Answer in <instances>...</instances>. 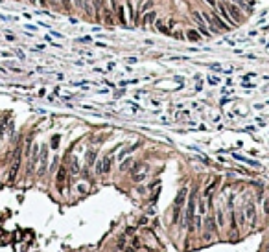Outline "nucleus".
<instances>
[{
    "instance_id": "obj_30",
    "label": "nucleus",
    "mask_w": 269,
    "mask_h": 252,
    "mask_svg": "<svg viewBox=\"0 0 269 252\" xmlns=\"http://www.w3.org/2000/svg\"><path fill=\"white\" fill-rule=\"evenodd\" d=\"M79 191H81V193H85V191H87V186L81 184V186H79Z\"/></svg>"
},
{
    "instance_id": "obj_22",
    "label": "nucleus",
    "mask_w": 269,
    "mask_h": 252,
    "mask_svg": "<svg viewBox=\"0 0 269 252\" xmlns=\"http://www.w3.org/2000/svg\"><path fill=\"white\" fill-rule=\"evenodd\" d=\"M96 173H98V175H103V162H102V160L96 164Z\"/></svg>"
},
{
    "instance_id": "obj_25",
    "label": "nucleus",
    "mask_w": 269,
    "mask_h": 252,
    "mask_svg": "<svg viewBox=\"0 0 269 252\" xmlns=\"http://www.w3.org/2000/svg\"><path fill=\"white\" fill-rule=\"evenodd\" d=\"M127 11H129V17L134 18V11H133V6H131V2H127Z\"/></svg>"
},
{
    "instance_id": "obj_18",
    "label": "nucleus",
    "mask_w": 269,
    "mask_h": 252,
    "mask_svg": "<svg viewBox=\"0 0 269 252\" xmlns=\"http://www.w3.org/2000/svg\"><path fill=\"white\" fill-rule=\"evenodd\" d=\"M94 162H96V151L92 149V151H89V153H87V164L89 166H94Z\"/></svg>"
},
{
    "instance_id": "obj_12",
    "label": "nucleus",
    "mask_w": 269,
    "mask_h": 252,
    "mask_svg": "<svg viewBox=\"0 0 269 252\" xmlns=\"http://www.w3.org/2000/svg\"><path fill=\"white\" fill-rule=\"evenodd\" d=\"M186 37H188V41H192V42H199V41H201V33H199L197 29H188Z\"/></svg>"
},
{
    "instance_id": "obj_3",
    "label": "nucleus",
    "mask_w": 269,
    "mask_h": 252,
    "mask_svg": "<svg viewBox=\"0 0 269 252\" xmlns=\"http://www.w3.org/2000/svg\"><path fill=\"white\" fill-rule=\"evenodd\" d=\"M148 177V166L146 164H134L133 166V180L134 182H142Z\"/></svg>"
},
{
    "instance_id": "obj_17",
    "label": "nucleus",
    "mask_w": 269,
    "mask_h": 252,
    "mask_svg": "<svg viewBox=\"0 0 269 252\" xmlns=\"http://www.w3.org/2000/svg\"><path fill=\"white\" fill-rule=\"evenodd\" d=\"M234 158H238V160H242V162H247V164H251V166H255V168H260V164L255 162V160H249L245 157H242V155H234Z\"/></svg>"
},
{
    "instance_id": "obj_27",
    "label": "nucleus",
    "mask_w": 269,
    "mask_h": 252,
    "mask_svg": "<svg viewBox=\"0 0 269 252\" xmlns=\"http://www.w3.org/2000/svg\"><path fill=\"white\" fill-rule=\"evenodd\" d=\"M264 210H266V214L269 215V199L266 201V203H264Z\"/></svg>"
},
{
    "instance_id": "obj_15",
    "label": "nucleus",
    "mask_w": 269,
    "mask_h": 252,
    "mask_svg": "<svg viewBox=\"0 0 269 252\" xmlns=\"http://www.w3.org/2000/svg\"><path fill=\"white\" fill-rule=\"evenodd\" d=\"M131 164H133V158H124L120 162V171H127L131 168Z\"/></svg>"
},
{
    "instance_id": "obj_5",
    "label": "nucleus",
    "mask_w": 269,
    "mask_h": 252,
    "mask_svg": "<svg viewBox=\"0 0 269 252\" xmlns=\"http://www.w3.org/2000/svg\"><path fill=\"white\" fill-rule=\"evenodd\" d=\"M227 11H229V15H231V18L234 22H240V9H238V6L236 4H227Z\"/></svg>"
},
{
    "instance_id": "obj_19",
    "label": "nucleus",
    "mask_w": 269,
    "mask_h": 252,
    "mask_svg": "<svg viewBox=\"0 0 269 252\" xmlns=\"http://www.w3.org/2000/svg\"><path fill=\"white\" fill-rule=\"evenodd\" d=\"M102 162H103V173H107V171L111 169V164H113V158H111V157H105V158H102Z\"/></svg>"
},
{
    "instance_id": "obj_6",
    "label": "nucleus",
    "mask_w": 269,
    "mask_h": 252,
    "mask_svg": "<svg viewBox=\"0 0 269 252\" xmlns=\"http://www.w3.org/2000/svg\"><path fill=\"white\" fill-rule=\"evenodd\" d=\"M255 217H256L255 204H253V203H247V204H245V219H247V223H255Z\"/></svg>"
},
{
    "instance_id": "obj_11",
    "label": "nucleus",
    "mask_w": 269,
    "mask_h": 252,
    "mask_svg": "<svg viewBox=\"0 0 269 252\" xmlns=\"http://www.w3.org/2000/svg\"><path fill=\"white\" fill-rule=\"evenodd\" d=\"M114 13H116V18L122 22V26H127V21H126V11H124L122 6H116L114 8Z\"/></svg>"
},
{
    "instance_id": "obj_33",
    "label": "nucleus",
    "mask_w": 269,
    "mask_h": 252,
    "mask_svg": "<svg viewBox=\"0 0 269 252\" xmlns=\"http://www.w3.org/2000/svg\"><path fill=\"white\" fill-rule=\"evenodd\" d=\"M208 4H210V6H216V0H207Z\"/></svg>"
},
{
    "instance_id": "obj_21",
    "label": "nucleus",
    "mask_w": 269,
    "mask_h": 252,
    "mask_svg": "<svg viewBox=\"0 0 269 252\" xmlns=\"http://www.w3.org/2000/svg\"><path fill=\"white\" fill-rule=\"evenodd\" d=\"M134 147H137V144H134V145H131V147H127V149H124L122 153L118 155V160H124V157H126L127 153H131V151H134Z\"/></svg>"
},
{
    "instance_id": "obj_28",
    "label": "nucleus",
    "mask_w": 269,
    "mask_h": 252,
    "mask_svg": "<svg viewBox=\"0 0 269 252\" xmlns=\"http://www.w3.org/2000/svg\"><path fill=\"white\" fill-rule=\"evenodd\" d=\"M52 145H54V147H57V145H59V136H54V142H52Z\"/></svg>"
},
{
    "instance_id": "obj_35",
    "label": "nucleus",
    "mask_w": 269,
    "mask_h": 252,
    "mask_svg": "<svg viewBox=\"0 0 269 252\" xmlns=\"http://www.w3.org/2000/svg\"><path fill=\"white\" fill-rule=\"evenodd\" d=\"M50 2H54V4H57V2H59V0H50Z\"/></svg>"
},
{
    "instance_id": "obj_20",
    "label": "nucleus",
    "mask_w": 269,
    "mask_h": 252,
    "mask_svg": "<svg viewBox=\"0 0 269 252\" xmlns=\"http://www.w3.org/2000/svg\"><path fill=\"white\" fill-rule=\"evenodd\" d=\"M197 32L201 33V35H205V37H212V33L205 28V24H197Z\"/></svg>"
},
{
    "instance_id": "obj_29",
    "label": "nucleus",
    "mask_w": 269,
    "mask_h": 252,
    "mask_svg": "<svg viewBox=\"0 0 269 252\" xmlns=\"http://www.w3.org/2000/svg\"><path fill=\"white\" fill-rule=\"evenodd\" d=\"M74 2H76L78 8H83V0H74Z\"/></svg>"
},
{
    "instance_id": "obj_7",
    "label": "nucleus",
    "mask_w": 269,
    "mask_h": 252,
    "mask_svg": "<svg viewBox=\"0 0 269 252\" xmlns=\"http://www.w3.org/2000/svg\"><path fill=\"white\" fill-rule=\"evenodd\" d=\"M67 175H68V171L65 169V168H61V169L57 171V186H59V190H63L65 182H67Z\"/></svg>"
},
{
    "instance_id": "obj_32",
    "label": "nucleus",
    "mask_w": 269,
    "mask_h": 252,
    "mask_svg": "<svg viewBox=\"0 0 269 252\" xmlns=\"http://www.w3.org/2000/svg\"><path fill=\"white\" fill-rule=\"evenodd\" d=\"M63 4H65V8H68L70 6V0H63Z\"/></svg>"
},
{
    "instance_id": "obj_9",
    "label": "nucleus",
    "mask_w": 269,
    "mask_h": 252,
    "mask_svg": "<svg viewBox=\"0 0 269 252\" xmlns=\"http://www.w3.org/2000/svg\"><path fill=\"white\" fill-rule=\"evenodd\" d=\"M205 226H207V230L210 232H216V226H218V223H216V217H212V215H207L205 217Z\"/></svg>"
},
{
    "instance_id": "obj_4",
    "label": "nucleus",
    "mask_w": 269,
    "mask_h": 252,
    "mask_svg": "<svg viewBox=\"0 0 269 252\" xmlns=\"http://www.w3.org/2000/svg\"><path fill=\"white\" fill-rule=\"evenodd\" d=\"M218 13H220L221 17L225 18V22L229 24V26H232V24H236V22H234L232 18H231V15H229V11H227V6H225V4H218Z\"/></svg>"
},
{
    "instance_id": "obj_1",
    "label": "nucleus",
    "mask_w": 269,
    "mask_h": 252,
    "mask_svg": "<svg viewBox=\"0 0 269 252\" xmlns=\"http://www.w3.org/2000/svg\"><path fill=\"white\" fill-rule=\"evenodd\" d=\"M196 208H197V201H196V191L190 195V199H188V208H186V215H184V223H186L188 226H190V230L192 228V225H194V215H196Z\"/></svg>"
},
{
    "instance_id": "obj_13",
    "label": "nucleus",
    "mask_w": 269,
    "mask_h": 252,
    "mask_svg": "<svg viewBox=\"0 0 269 252\" xmlns=\"http://www.w3.org/2000/svg\"><path fill=\"white\" fill-rule=\"evenodd\" d=\"M155 18H157V11H149V13H146V17H144V24H153L155 22Z\"/></svg>"
},
{
    "instance_id": "obj_8",
    "label": "nucleus",
    "mask_w": 269,
    "mask_h": 252,
    "mask_svg": "<svg viewBox=\"0 0 269 252\" xmlns=\"http://www.w3.org/2000/svg\"><path fill=\"white\" fill-rule=\"evenodd\" d=\"M210 15H212V21H214V24H216L218 29H229V28H231L225 21H221V18L218 17V13H210Z\"/></svg>"
},
{
    "instance_id": "obj_2",
    "label": "nucleus",
    "mask_w": 269,
    "mask_h": 252,
    "mask_svg": "<svg viewBox=\"0 0 269 252\" xmlns=\"http://www.w3.org/2000/svg\"><path fill=\"white\" fill-rule=\"evenodd\" d=\"M186 197H188V186H183V188L179 190L177 197H175V204H173V208H175V217H177L179 212H181V208L184 206V203H186Z\"/></svg>"
},
{
    "instance_id": "obj_10",
    "label": "nucleus",
    "mask_w": 269,
    "mask_h": 252,
    "mask_svg": "<svg viewBox=\"0 0 269 252\" xmlns=\"http://www.w3.org/2000/svg\"><path fill=\"white\" fill-rule=\"evenodd\" d=\"M46 158H48V151H46V147H43V151H41V168H39V175H43L44 171H46Z\"/></svg>"
},
{
    "instance_id": "obj_34",
    "label": "nucleus",
    "mask_w": 269,
    "mask_h": 252,
    "mask_svg": "<svg viewBox=\"0 0 269 252\" xmlns=\"http://www.w3.org/2000/svg\"><path fill=\"white\" fill-rule=\"evenodd\" d=\"M39 2H41V4H43V6H44V4H46V0H39Z\"/></svg>"
},
{
    "instance_id": "obj_26",
    "label": "nucleus",
    "mask_w": 269,
    "mask_h": 252,
    "mask_svg": "<svg viewBox=\"0 0 269 252\" xmlns=\"http://www.w3.org/2000/svg\"><path fill=\"white\" fill-rule=\"evenodd\" d=\"M92 41V37H81V39H78V42H91Z\"/></svg>"
},
{
    "instance_id": "obj_14",
    "label": "nucleus",
    "mask_w": 269,
    "mask_h": 252,
    "mask_svg": "<svg viewBox=\"0 0 269 252\" xmlns=\"http://www.w3.org/2000/svg\"><path fill=\"white\" fill-rule=\"evenodd\" d=\"M216 223H218V226H223V225H225V217H223V210H221V208L216 210Z\"/></svg>"
},
{
    "instance_id": "obj_31",
    "label": "nucleus",
    "mask_w": 269,
    "mask_h": 252,
    "mask_svg": "<svg viewBox=\"0 0 269 252\" xmlns=\"http://www.w3.org/2000/svg\"><path fill=\"white\" fill-rule=\"evenodd\" d=\"M208 83H212V85H216V83H218V79H216V77H210V79H208Z\"/></svg>"
},
{
    "instance_id": "obj_16",
    "label": "nucleus",
    "mask_w": 269,
    "mask_h": 252,
    "mask_svg": "<svg viewBox=\"0 0 269 252\" xmlns=\"http://www.w3.org/2000/svg\"><path fill=\"white\" fill-rule=\"evenodd\" d=\"M205 212H207L205 199H199V203H197V214H199V215H205Z\"/></svg>"
},
{
    "instance_id": "obj_36",
    "label": "nucleus",
    "mask_w": 269,
    "mask_h": 252,
    "mask_svg": "<svg viewBox=\"0 0 269 252\" xmlns=\"http://www.w3.org/2000/svg\"><path fill=\"white\" fill-rule=\"evenodd\" d=\"M35 2H37V0H32V4H35Z\"/></svg>"
},
{
    "instance_id": "obj_24",
    "label": "nucleus",
    "mask_w": 269,
    "mask_h": 252,
    "mask_svg": "<svg viewBox=\"0 0 269 252\" xmlns=\"http://www.w3.org/2000/svg\"><path fill=\"white\" fill-rule=\"evenodd\" d=\"M70 173H72V175H78V173H79V169H78V162H74V164H72Z\"/></svg>"
},
{
    "instance_id": "obj_23",
    "label": "nucleus",
    "mask_w": 269,
    "mask_h": 252,
    "mask_svg": "<svg viewBox=\"0 0 269 252\" xmlns=\"http://www.w3.org/2000/svg\"><path fill=\"white\" fill-rule=\"evenodd\" d=\"M92 2H94V9H96V13H94V15H98L100 8H102V0H92Z\"/></svg>"
}]
</instances>
